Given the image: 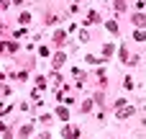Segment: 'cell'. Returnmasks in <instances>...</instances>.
I'll use <instances>...</instances> for the list:
<instances>
[{"instance_id": "cell-5", "label": "cell", "mask_w": 146, "mask_h": 139, "mask_svg": "<svg viewBox=\"0 0 146 139\" xmlns=\"http://www.w3.org/2000/svg\"><path fill=\"white\" fill-rule=\"evenodd\" d=\"M123 3H126V0H115V8H118V10H123Z\"/></svg>"}, {"instance_id": "cell-1", "label": "cell", "mask_w": 146, "mask_h": 139, "mask_svg": "<svg viewBox=\"0 0 146 139\" xmlns=\"http://www.w3.org/2000/svg\"><path fill=\"white\" fill-rule=\"evenodd\" d=\"M133 23H139V26H146V18H144V15H133Z\"/></svg>"}, {"instance_id": "cell-4", "label": "cell", "mask_w": 146, "mask_h": 139, "mask_svg": "<svg viewBox=\"0 0 146 139\" xmlns=\"http://www.w3.org/2000/svg\"><path fill=\"white\" fill-rule=\"evenodd\" d=\"M62 62H64V54H56V57H54V64H56V67H59V64H62Z\"/></svg>"}, {"instance_id": "cell-3", "label": "cell", "mask_w": 146, "mask_h": 139, "mask_svg": "<svg viewBox=\"0 0 146 139\" xmlns=\"http://www.w3.org/2000/svg\"><path fill=\"white\" fill-rule=\"evenodd\" d=\"M133 39H136V41H144L146 34H144V31H136V34H133Z\"/></svg>"}, {"instance_id": "cell-2", "label": "cell", "mask_w": 146, "mask_h": 139, "mask_svg": "<svg viewBox=\"0 0 146 139\" xmlns=\"http://www.w3.org/2000/svg\"><path fill=\"white\" fill-rule=\"evenodd\" d=\"M80 134H77V129H67V139H77Z\"/></svg>"}]
</instances>
